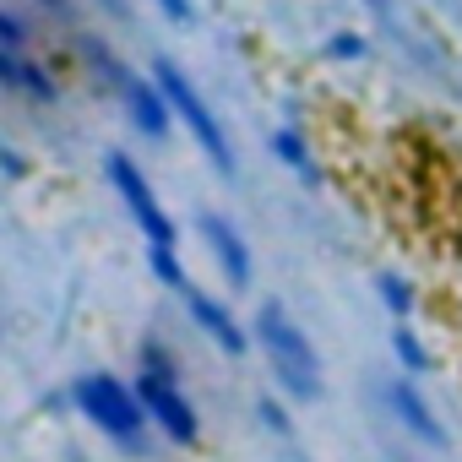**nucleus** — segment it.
I'll return each mask as SVG.
<instances>
[{
  "label": "nucleus",
  "instance_id": "nucleus-20",
  "mask_svg": "<svg viewBox=\"0 0 462 462\" xmlns=\"http://www.w3.org/2000/svg\"><path fill=\"white\" fill-rule=\"evenodd\" d=\"M359 6H370L375 17H386V12H392V0H359Z\"/></svg>",
  "mask_w": 462,
  "mask_h": 462
},
{
  "label": "nucleus",
  "instance_id": "nucleus-6",
  "mask_svg": "<svg viewBox=\"0 0 462 462\" xmlns=\"http://www.w3.org/2000/svg\"><path fill=\"white\" fill-rule=\"evenodd\" d=\"M152 82L163 88V98H169V109H174V125L196 142V152L212 163V169H235V142H228V125H223V115L212 109V98L185 77V66L180 60H169V55H158L152 66Z\"/></svg>",
  "mask_w": 462,
  "mask_h": 462
},
{
  "label": "nucleus",
  "instance_id": "nucleus-18",
  "mask_svg": "<svg viewBox=\"0 0 462 462\" xmlns=\"http://www.w3.org/2000/svg\"><path fill=\"white\" fill-rule=\"evenodd\" d=\"M152 6H158L169 23H180V28H190V23H196V0H152Z\"/></svg>",
  "mask_w": 462,
  "mask_h": 462
},
{
  "label": "nucleus",
  "instance_id": "nucleus-14",
  "mask_svg": "<svg viewBox=\"0 0 462 462\" xmlns=\"http://www.w3.org/2000/svg\"><path fill=\"white\" fill-rule=\"evenodd\" d=\"M321 60H332V66H359V60H370V33L337 28V33L321 44Z\"/></svg>",
  "mask_w": 462,
  "mask_h": 462
},
{
  "label": "nucleus",
  "instance_id": "nucleus-11",
  "mask_svg": "<svg viewBox=\"0 0 462 462\" xmlns=\"http://www.w3.org/2000/svg\"><path fill=\"white\" fill-rule=\"evenodd\" d=\"M273 158H278L300 185H321V158H316V142L305 136V125H294V120L273 125Z\"/></svg>",
  "mask_w": 462,
  "mask_h": 462
},
{
  "label": "nucleus",
  "instance_id": "nucleus-10",
  "mask_svg": "<svg viewBox=\"0 0 462 462\" xmlns=\"http://www.w3.org/2000/svg\"><path fill=\"white\" fill-rule=\"evenodd\" d=\"M0 93H12L33 109H55L66 82L60 71L39 55V50H17V44H0Z\"/></svg>",
  "mask_w": 462,
  "mask_h": 462
},
{
  "label": "nucleus",
  "instance_id": "nucleus-2",
  "mask_svg": "<svg viewBox=\"0 0 462 462\" xmlns=\"http://www.w3.org/2000/svg\"><path fill=\"white\" fill-rule=\"evenodd\" d=\"M251 354L267 365L273 392L294 408H310L327 397V365L316 337L305 332V321L283 305V300H262L251 310Z\"/></svg>",
  "mask_w": 462,
  "mask_h": 462
},
{
  "label": "nucleus",
  "instance_id": "nucleus-19",
  "mask_svg": "<svg viewBox=\"0 0 462 462\" xmlns=\"http://www.w3.org/2000/svg\"><path fill=\"white\" fill-rule=\"evenodd\" d=\"M39 6L55 12V17H71V12H77V0H39Z\"/></svg>",
  "mask_w": 462,
  "mask_h": 462
},
{
  "label": "nucleus",
  "instance_id": "nucleus-1",
  "mask_svg": "<svg viewBox=\"0 0 462 462\" xmlns=\"http://www.w3.org/2000/svg\"><path fill=\"white\" fill-rule=\"evenodd\" d=\"M104 185H109V196L125 207V217H131V228H136L142 262H147L152 283L169 289V294H180V289L190 283V273H185V245H180V223H174V212L163 207V196L152 190L147 169H142L125 147H109V152H104Z\"/></svg>",
  "mask_w": 462,
  "mask_h": 462
},
{
  "label": "nucleus",
  "instance_id": "nucleus-16",
  "mask_svg": "<svg viewBox=\"0 0 462 462\" xmlns=\"http://www.w3.org/2000/svg\"><path fill=\"white\" fill-rule=\"evenodd\" d=\"M0 44H17V50H33V23L12 6H0Z\"/></svg>",
  "mask_w": 462,
  "mask_h": 462
},
{
  "label": "nucleus",
  "instance_id": "nucleus-5",
  "mask_svg": "<svg viewBox=\"0 0 462 462\" xmlns=\"http://www.w3.org/2000/svg\"><path fill=\"white\" fill-rule=\"evenodd\" d=\"M77 60H82V71L125 109V120L147 136V142H163L169 131H174V109H169V98H163V88L152 82V71H136V66H125L104 39H93V33H82L77 39Z\"/></svg>",
  "mask_w": 462,
  "mask_h": 462
},
{
  "label": "nucleus",
  "instance_id": "nucleus-15",
  "mask_svg": "<svg viewBox=\"0 0 462 462\" xmlns=\"http://www.w3.org/2000/svg\"><path fill=\"white\" fill-rule=\"evenodd\" d=\"M256 424L273 435V440H294V402H283L278 392H267V397H256Z\"/></svg>",
  "mask_w": 462,
  "mask_h": 462
},
{
  "label": "nucleus",
  "instance_id": "nucleus-3",
  "mask_svg": "<svg viewBox=\"0 0 462 462\" xmlns=\"http://www.w3.org/2000/svg\"><path fill=\"white\" fill-rule=\"evenodd\" d=\"M131 386H136L142 413H147V424H152V435H158L163 446H174V451H196V446H201L207 424H201V408H196V397H190V386H185V365H180V354H174L169 337L147 332V337L136 343Z\"/></svg>",
  "mask_w": 462,
  "mask_h": 462
},
{
  "label": "nucleus",
  "instance_id": "nucleus-21",
  "mask_svg": "<svg viewBox=\"0 0 462 462\" xmlns=\"http://www.w3.org/2000/svg\"><path fill=\"white\" fill-rule=\"evenodd\" d=\"M98 6H109V12H125V0H98Z\"/></svg>",
  "mask_w": 462,
  "mask_h": 462
},
{
  "label": "nucleus",
  "instance_id": "nucleus-12",
  "mask_svg": "<svg viewBox=\"0 0 462 462\" xmlns=\"http://www.w3.org/2000/svg\"><path fill=\"white\" fill-rule=\"evenodd\" d=\"M386 348H392V359H397V375H413V381H430V375H435V348L424 343V332H419L413 321H392Z\"/></svg>",
  "mask_w": 462,
  "mask_h": 462
},
{
  "label": "nucleus",
  "instance_id": "nucleus-9",
  "mask_svg": "<svg viewBox=\"0 0 462 462\" xmlns=\"http://www.w3.org/2000/svg\"><path fill=\"white\" fill-rule=\"evenodd\" d=\"M196 245L207 251V262L217 267L223 289H251L256 283V256H251V240H245V228L228 217V212H201L196 217Z\"/></svg>",
  "mask_w": 462,
  "mask_h": 462
},
{
  "label": "nucleus",
  "instance_id": "nucleus-17",
  "mask_svg": "<svg viewBox=\"0 0 462 462\" xmlns=\"http://www.w3.org/2000/svg\"><path fill=\"white\" fill-rule=\"evenodd\" d=\"M0 174H6V180H28V174H33V158H28L23 147H6V142H0Z\"/></svg>",
  "mask_w": 462,
  "mask_h": 462
},
{
  "label": "nucleus",
  "instance_id": "nucleus-4",
  "mask_svg": "<svg viewBox=\"0 0 462 462\" xmlns=\"http://www.w3.org/2000/svg\"><path fill=\"white\" fill-rule=\"evenodd\" d=\"M60 402L109 446V451H120V457H131V462H142L147 451H152V424H147V413H142V397H136V386H131V375H115V370H82V375H71L66 381V392H60Z\"/></svg>",
  "mask_w": 462,
  "mask_h": 462
},
{
  "label": "nucleus",
  "instance_id": "nucleus-8",
  "mask_svg": "<svg viewBox=\"0 0 462 462\" xmlns=\"http://www.w3.org/2000/svg\"><path fill=\"white\" fill-rule=\"evenodd\" d=\"M381 408H386V419H392L413 446H424V451H446V446H451V430H446L440 408L430 402L424 381H413V375H386Z\"/></svg>",
  "mask_w": 462,
  "mask_h": 462
},
{
  "label": "nucleus",
  "instance_id": "nucleus-7",
  "mask_svg": "<svg viewBox=\"0 0 462 462\" xmlns=\"http://www.w3.org/2000/svg\"><path fill=\"white\" fill-rule=\"evenodd\" d=\"M174 300H180L190 332L207 337L223 359H245V354H251V321H245L235 305H228L223 294H212V289H201V283H185Z\"/></svg>",
  "mask_w": 462,
  "mask_h": 462
},
{
  "label": "nucleus",
  "instance_id": "nucleus-13",
  "mask_svg": "<svg viewBox=\"0 0 462 462\" xmlns=\"http://www.w3.org/2000/svg\"><path fill=\"white\" fill-rule=\"evenodd\" d=\"M375 300H381V310L392 321H413L419 316V289L402 273H375Z\"/></svg>",
  "mask_w": 462,
  "mask_h": 462
}]
</instances>
